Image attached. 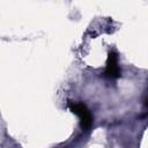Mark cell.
I'll return each mask as SVG.
<instances>
[{"label": "cell", "instance_id": "obj_1", "mask_svg": "<svg viewBox=\"0 0 148 148\" xmlns=\"http://www.w3.org/2000/svg\"><path fill=\"white\" fill-rule=\"evenodd\" d=\"M68 108L73 113H75L80 118V124L82 130L88 131L92 124V116L88 110V108L83 103H74V102H71L68 104Z\"/></svg>", "mask_w": 148, "mask_h": 148}, {"label": "cell", "instance_id": "obj_2", "mask_svg": "<svg viewBox=\"0 0 148 148\" xmlns=\"http://www.w3.org/2000/svg\"><path fill=\"white\" fill-rule=\"evenodd\" d=\"M104 75L109 79H117L120 76V69L118 66V56L116 52H109Z\"/></svg>", "mask_w": 148, "mask_h": 148}]
</instances>
